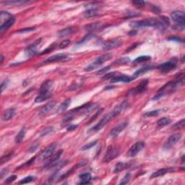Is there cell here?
<instances>
[{"label": "cell", "instance_id": "2e32d148", "mask_svg": "<svg viewBox=\"0 0 185 185\" xmlns=\"http://www.w3.org/2000/svg\"><path fill=\"white\" fill-rule=\"evenodd\" d=\"M62 153H63V150H59V151L56 153L52 155V156L50 157L49 159H48V162H47V164H46L45 167L50 168L52 166H53V165H54L56 163L58 162V160L59 159L60 156H61Z\"/></svg>", "mask_w": 185, "mask_h": 185}, {"label": "cell", "instance_id": "8d00e7d4", "mask_svg": "<svg viewBox=\"0 0 185 185\" xmlns=\"http://www.w3.org/2000/svg\"><path fill=\"white\" fill-rule=\"evenodd\" d=\"M150 59H151V57H150V56H141V57H137L133 61V63L134 64H140V63H142V62L149 61V60H150Z\"/></svg>", "mask_w": 185, "mask_h": 185}, {"label": "cell", "instance_id": "74e56055", "mask_svg": "<svg viewBox=\"0 0 185 185\" xmlns=\"http://www.w3.org/2000/svg\"><path fill=\"white\" fill-rule=\"evenodd\" d=\"M184 124H185V120L183 119L180 120L176 122V124H174L172 126V129L175 130H181V129H183L184 127Z\"/></svg>", "mask_w": 185, "mask_h": 185}, {"label": "cell", "instance_id": "3957f363", "mask_svg": "<svg viewBox=\"0 0 185 185\" xmlns=\"http://www.w3.org/2000/svg\"><path fill=\"white\" fill-rule=\"evenodd\" d=\"M171 17L175 23L174 28L183 31L185 28V15L183 11H174L171 14Z\"/></svg>", "mask_w": 185, "mask_h": 185}, {"label": "cell", "instance_id": "c3c4849f", "mask_svg": "<svg viewBox=\"0 0 185 185\" xmlns=\"http://www.w3.org/2000/svg\"><path fill=\"white\" fill-rule=\"evenodd\" d=\"M70 43H71L70 40H64V41H62L61 43L59 44V48H60V49H64V48L67 47L68 45H70Z\"/></svg>", "mask_w": 185, "mask_h": 185}, {"label": "cell", "instance_id": "ab89813d", "mask_svg": "<svg viewBox=\"0 0 185 185\" xmlns=\"http://www.w3.org/2000/svg\"><path fill=\"white\" fill-rule=\"evenodd\" d=\"M160 109L153 110V111H148V112H146V113H145L144 116H147V117H153V116H158V114H160Z\"/></svg>", "mask_w": 185, "mask_h": 185}, {"label": "cell", "instance_id": "ee69618b", "mask_svg": "<svg viewBox=\"0 0 185 185\" xmlns=\"http://www.w3.org/2000/svg\"><path fill=\"white\" fill-rule=\"evenodd\" d=\"M56 46H57V44H56V43H53V44H52V45L49 46V47L47 48V49H45V50H44V51H42V53H41L40 54H41V55H43V54L50 53V52L53 51V50H54V49H55V48H56Z\"/></svg>", "mask_w": 185, "mask_h": 185}, {"label": "cell", "instance_id": "603a6c76", "mask_svg": "<svg viewBox=\"0 0 185 185\" xmlns=\"http://www.w3.org/2000/svg\"><path fill=\"white\" fill-rule=\"evenodd\" d=\"M15 23V18L14 17H12L9 18V20H7V21H5L3 24H2L1 26H0V33H3L4 31H7L8 28L13 26L14 25V23Z\"/></svg>", "mask_w": 185, "mask_h": 185}, {"label": "cell", "instance_id": "680465c9", "mask_svg": "<svg viewBox=\"0 0 185 185\" xmlns=\"http://www.w3.org/2000/svg\"><path fill=\"white\" fill-rule=\"evenodd\" d=\"M7 172H8V168H4V169L2 170L1 172H0V178L2 179L4 176L7 174Z\"/></svg>", "mask_w": 185, "mask_h": 185}, {"label": "cell", "instance_id": "db71d44e", "mask_svg": "<svg viewBox=\"0 0 185 185\" xmlns=\"http://www.w3.org/2000/svg\"><path fill=\"white\" fill-rule=\"evenodd\" d=\"M16 179H17V176H16V175H13V176H9V178H7V179L5 180V184H10V183L14 182Z\"/></svg>", "mask_w": 185, "mask_h": 185}, {"label": "cell", "instance_id": "d590c367", "mask_svg": "<svg viewBox=\"0 0 185 185\" xmlns=\"http://www.w3.org/2000/svg\"><path fill=\"white\" fill-rule=\"evenodd\" d=\"M13 17L10 13H7L5 11H2L1 15H0V20H1V23L3 24L5 21H7V20H9V18ZM1 24V25H2Z\"/></svg>", "mask_w": 185, "mask_h": 185}, {"label": "cell", "instance_id": "e575fe53", "mask_svg": "<svg viewBox=\"0 0 185 185\" xmlns=\"http://www.w3.org/2000/svg\"><path fill=\"white\" fill-rule=\"evenodd\" d=\"M171 122H172V120H171L169 118L163 117L161 119H160L159 120H158L157 125H158V126H159V127H163V126L169 124Z\"/></svg>", "mask_w": 185, "mask_h": 185}, {"label": "cell", "instance_id": "8fae6325", "mask_svg": "<svg viewBox=\"0 0 185 185\" xmlns=\"http://www.w3.org/2000/svg\"><path fill=\"white\" fill-rule=\"evenodd\" d=\"M181 138H182V134L179 133L172 134V135H171L169 138H168V140H166V142L164 143V148L165 149H170L171 148H172L173 146L175 145V144H176V142L179 141Z\"/></svg>", "mask_w": 185, "mask_h": 185}, {"label": "cell", "instance_id": "5b68a950", "mask_svg": "<svg viewBox=\"0 0 185 185\" xmlns=\"http://www.w3.org/2000/svg\"><path fill=\"white\" fill-rule=\"evenodd\" d=\"M111 57H112L111 54H104V55L100 56V57H98L95 61L85 68V71H88V72L91 71L92 70H95L96 68L99 67L100 66H101L102 64L104 63V62L108 61V60H109Z\"/></svg>", "mask_w": 185, "mask_h": 185}, {"label": "cell", "instance_id": "30bf717a", "mask_svg": "<svg viewBox=\"0 0 185 185\" xmlns=\"http://www.w3.org/2000/svg\"><path fill=\"white\" fill-rule=\"evenodd\" d=\"M122 44V41L120 39H111L104 43L103 49L105 50V51H108V50H111L119 47Z\"/></svg>", "mask_w": 185, "mask_h": 185}, {"label": "cell", "instance_id": "836d02e7", "mask_svg": "<svg viewBox=\"0 0 185 185\" xmlns=\"http://www.w3.org/2000/svg\"><path fill=\"white\" fill-rule=\"evenodd\" d=\"M25 130L24 128H22L15 137V140L16 143H20V142L23 141L24 138H25Z\"/></svg>", "mask_w": 185, "mask_h": 185}, {"label": "cell", "instance_id": "4dcf8cb0", "mask_svg": "<svg viewBox=\"0 0 185 185\" xmlns=\"http://www.w3.org/2000/svg\"><path fill=\"white\" fill-rule=\"evenodd\" d=\"M102 28V23H94L92 24H90V25H85V28L86 31L92 32V31H98V30Z\"/></svg>", "mask_w": 185, "mask_h": 185}, {"label": "cell", "instance_id": "be15d7a7", "mask_svg": "<svg viewBox=\"0 0 185 185\" xmlns=\"http://www.w3.org/2000/svg\"><path fill=\"white\" fill-rule=\"evenodd\" d=\"M3 60H4V57L2 55V57H1V64L3 63Z\"/></svg>", "mask_w": 185, "mask_h": 185}, {"label": "cell", "instance_id": "277c9868", "mask_svg": "<svg viewBox=\"0 0 185 185\" xmlns=\"http://www.w3.org/2000/svg\"><path fill=\"white\" fill-rule=\"evenodd\" d=\"M130 25L132 28H133V30L136 28H146V27L156 28V18H147V19L142 20V21L132 22Z\"/></svg>", "mask_w": 185, "mask_h": 185}, {"label": "cell", "instance_id": "6f0895ef", "mask_svg": "<svg viewBox=\"0 0 185 185\" xmlns=\"http://www.w3.org/2000/svg\"><path fill=\"white\" fill-rule=\"evenodd\" d=\"M168 40H170V41H177V42H184V40L182 39H180V38L179 37H170L168 38Z\"/></svg>", "mask_w": 185, "mask_h": 185}, {"label": "cell", "instance_id": "d4e9b609", "mask_svg": "<svg viewBox=\"0 0 185 185\" xmlns=\"http://www.w3.org/2000/svg\"><path fill=\"white\" fill-rule=\"evenodd\" d=\"M99 14V8L88 7L87 10L84 13V16L87 18L95 17Z\"/></svg>", "mask_w": 185, "mask_h": 185}, {"label": "cell", "instance_id": "91938a15", "mask_svg": "<svg viewBox=\"0 0 185 185\" xmlns=\"http://www.w3.org/2000/svg\"><path fill=\"white\" fill-rule=\"evenodd\" d=\"M34 160H35V158H31V160H28V161H27V162H26L25 164H24V165H23V166H23V167H25V166H30V165L33 164V161H34Z\"/></svg>", "mask_w": 185, "mask_h": 185}, {"label": "cell", "instance_id": "cb8c5ba5", "mask_svg": "<svg viewBox=\"0 0 185 185\" xmlns=\"http://www.w3.org/2000/svg\"><path fill=\"white\" fill-rule=\"evenodd\" d=\"M153 68H154L153 65H148V66H145V67L140 68V70H137V71L134 72V75H132V78H133V80L135 79V78L139 77V76L142 75V74L145 73V72H147L150 71V70L153 69Z\"/></svg>", "mask_w": 185, "mask_h": 185}, {"label": "cell", "instance_id": "7402d4cb", "mask_svg": "<svg viewBox=\"0 0 185 185\" xmlns=\"http://www.w3.org/2000/svg\"><path fill=\"white\" fill-rule=\"evenodd\" d=\"M87 163H88V162H87V160H82V161H80V162L79 163V164L76 165V166H74V167H72V168H71V169L68 171V172H67V173H65V174L62 175V176H60L59 179V180H62V179H65L66 177H67V176H69V175L72 174V173H73L74 172H75V170H77L78 168L81 167V166H85V165L86 164H87Z\"/></svg>", "mask_w": 185, "mask_h": 185}, {"label": "cell", "instance_id": "d6986e66", "mask_svg": "<svg viewBox=\"0 0 185 185\" xmlns=\"http://www.w3.org/2000/svg\"><path fill=\"white\" fill-rule=\"evenodd\" d=\"M66 58H67V55H66L65 54H63V53L57 54H55V55H53V56H51V57H49L47 59H46L42 64L54 63V62H56L62 61V60L66 59Z\"/></svg>", "mask_w": 185, "mask_h": 185}, {"label": "cell", "instance_id": "e0dca14e", "mask_svg": "<svg viewBox=\"0 0 185 185\" xmlns=\"http://www.w3.org/2000/svg\"><path fill=\"white\" fill-rule=\"evenodd\" d=\"M57 101L55 100H52V101L49 102L47 104H46L45 106H43L41 109L39 111V114L41 115H45V114H47L48 113H49L50 111L52 109H54V107H55L56 105H57Z\"/></svg>", "mask_w": 185, "mask_h": 185}, {"label": "cell", "instance_id": "d6a6232c", "mask_svg": "<svg viewBox=\"0 0 185 185\" xmlns=\"http://www.w3.org/2000/svg\"><path fill=\"white\" fill-rule=\"evenodd\" d=\"M129 166V164L126 163H123V162H119L116 165L115 167H114V173H118L121 171H123L126 168Z\"/></svg>", "mask_w": 185, "mask_h": 185}, {"label": "cell", "instance_id": "5bb4252c", "mask_svg": "<svg viewBox=\"0 0 185 185\" xmlns=\"http://www.w3.org/2000/svg\"><path fill=\"white\" fill-rule=\"evenodd\" d=\"M170 21L168 17L166 16H160L159 17L156 18V28L159 30H164L169 25Z\"/></svg>", "mask_w": 185, "mask_h": 185}, {"label": "cell", "instance_id": "7bdbcfd3", "mask_svg": "<svg viewBox=\"0 0 185 185\" xmlns=\"http://www.w3.org/2000/svg\"><path fill=\"white\" fill-rule=\"evenodd\" d=\"M97 142H98L97 140H96V141L91 142H90V143L85 145L82 148V150H88L90 149V148H92V147L95 146L97 144Z\"/></svg>", "mask_w": 185, "mask_h": 185}, {"label": "cell", "instance_id": "7dc6e473", "mask_svg": "<svg viewBox=\"0 0 185 185\" xmlns=\"http://www.w3.org/2000/svg\"><path fill=\"white\" fill-rule=\"evenodd\" d=\"M132 4H133L136 7L140 8L144 7V6L145 5L146 2L144 1H140V0H139V1H133L132 2Z\"/></svg>", "mask_w": 185, "mask_h": 185}, {"label": "cell", "instance_id": "816d5d0a", "mask_svg": "<svg viewBox=\"0 0 185 185\" xmlns=\"http://www.w3.org/2000/svg\"><path fill=\"white\" fill-rule=\"evenodd\" d=\"M110 69H111L110 66H107V67H105L104 68H103V69L98 70V71L96 72V74H97V75H104L105 72L108 71Z\"/></svg>", "mask_w": 185, "mask_h": 185}, {"label": "cell", "instance_id": "4316f807", "mask_svg": "<svg viewBox=\"0 0 185 185\" xmlns=\"http://www.w3.org/2000/svg\"><path fill=\"white\" fill-rule=\"evenodd\" d=\"M51 96V92H39V96L36 98V103H41L46 100Z\"/></svg>", "mask_w": 185, "mask_h": 185}, {"label": "cell", "instance_id": "484cf974", "mask_svg": "<svg viewBox=\"0 0 185 185\" xmlns=\"http://www.w3.org/2000/svg\"><path fill=\"white\" fill-rule=\"evenodd\" d=\"M15 113H16L15 108H9V109L5 111V113L2 114V119L3 121H8V120L11 119L15 115Z\"/></svg>", "mask_w": 185, "mask_h": 185}, {"label": "cell", "instance_id": "8992f818", "mask_svg": "<svg viewBox=\"0 0 185 185\" xmlns=\"http://www.w3.org/2000/svg\"><path fill=\"white\" fill-rule=\"evenodd\" d=\"M177 65V59L176 58L173 59L170 61L164 62V63L160 64V65L158 66V69L159 70V71L162 73H168L175 69Z\"/></svg>", "mask_w": 185, "mask_h": 185}, {"label": "cell", "instance_id": "9a60e30c", "mask_svg": "<svg viewBox=\"0 0 185 185\" xmlns=\"http://www.w3.org/2000/svg\"><path fill=\"white\" fill-rule=\"evenodd\" d=\"M128 126V122H124L118 124L117 126H116L115 127L112 129V130L110 132V137L111 138H116L119 134L121 133V132L125 129L126 126Z\"/></svg>", "mask_w": 185, "mask_h": 185}, {"label": "cell", "instance_id": "f5cc1de1", "mask_svg": "<svg viewBox=\"0 0 185 185\" xmlns=\"http://www.w3.org/2000/svg\"><path fill=\"white\" fill-rule=\"evenodd\" d=\"M36 30V28H24V29H21L20 31H17V33H28V32H31V31H33Z\"/></svg>", "mask_w": 185, "mask_h": 185}, {"label": "cell", "instance_id": "44dd1931", "mask_svg": "<svg viewBox=\"0 0 185 185\" xmlns=\"http://www.w3.org/2000/svg\"><path fill=\"white\" fill-rule=\"evenodd\" d=\"M77 31V29L73 27H70V28H66L62 29L60 30L59 31H58V36L60 38H63L65 37V36H68L72 35L74 33Z\"/></svg>", "mask_w": 185, "mask_h": 185}, {"label": "cell", "instance_id": "52a82bcc", "mask_svg": "<svg viewBox=\"0 0 185 185\" xmlns=\"http://www.w3.org/2000/svg\"><path fill=\"white\" fill-rule=\"evenodd\" d=\"M56 148H57V143H55V142L50 144L49 146L46 147L45 149L41 152V153L40 154L39 157V160L44 161V160L49 159L50 157L53 155L54 150H55Z\"/></svg>", "mask_w": 185, "mask_h": 185}, {"label": "cell", "instance_id": "83f0119b", "mask_svg": "<svg viewBox=\"0 0 185 185\" xmlns=\"http://www.w3.org/2000/svg\"><path fill=\"white\" fill-rule=\"evenodd\" d=\"M53 85V82L51 80H46L42 84L41 88L39 90V92H51V90Z\"/></svg>", "mask_w": 185, "mask_h": 185}, {"label": "cell", "instance_id": "ffe728a7", "mask_svg": "<svg viewBox=\"0 0 185 185\" xmlns=\"http://www.w3.org/2000/svg\"><path fill=\"white\" fill-rule=\"evenodd\" d=\"M175 169L174 168L169 167V168H160V169L158 170L157 172H154L151 176H150V179H153V178H156L158 177V176H164L167 173H170V172H174Z\"/></svg>", "mask_w": 185, "mask_h": 185}, {"label": "cell", "instance_id": "ac0fdd59", "mask_svg": "<svg viewBox=\"0 0 185 185\" xmlns=\"http://www.w3.org/2000/svg\"><path fill=\"white\" fill-rule=\"evenodd\" d=\"M133 80L132 77H129V76L126 75H123V74L119 73L117 76H116L115 77H114L113 79L110 80V82L111 83H115V82H130Z\"/></svg>", "mask_w": 185, "mask_h": 185}, {"label": "cell", "instance_id": "60d3db41", "mask_svg": "<svg viewBox=\"0 0 185 185\" xmlns=\"http://www.w3.org/2000/svg\"><path fill=\"white\" fill-rule=\"evenodd\" d=\"M130 62V58L128 57H124V58H120L119 59H118L117 61L114 62V64H117V65H122V64H127Z\"/></svg>", "mask_w": 185, "mask_h": 185}, {"label": "cell", "instance_id": "9c48e42d", "mask_svg": "<svg viewBox=\"0 0 185 185\" xmlns=\"http://www.w3.org/2000/svg\"><path fill=\"white\" fill-rule=\"evenodd\" d=\"M148 80H144L139 84L138 85H137L135 88H134L133 89L130 90L128 92L127 95L131 96H134L138 95V94L142 93L144 91H145L147 88H148Z\"/></svg>", "mask_w": 185, "mask_h": 185}, {"label": "cell", "instance_id": "bcb514c9", "mask_svg": "<svg viewBox=\"0 0 185 185\" xmlns=\"http://www.w3.org/2000/svg\"><path fill=\"white\" fill-rule=\"evenodd\" d=\"M13 155V153H10L7 155V156H4L2 157V158H1V164H5V162L8 161V160H9L12 158Z\"/></svg>", "mask_w": 185, "mask_h": 185}, {"label": "cell", "instance_id": "9f6ffc18", "mask_svg": "<svg viewBox=\"0 0 185 185\" xmlns=\"http://www.w3.org/2000/svg\"><path fill=\"white\" fill-rule=\"evenodd\" d=\"M151 9H152V11L153 12V13H160V8L158 7V6L152 5L151 6Z\"/></svg>", "mask_w": 185, "mask_h": 185}, {"label": "cell", "instance_id": "f6af8a7d", "mask_svg": "<svg viewBox=\"0 0 185 185\" xmlns=\"http://www.w3.org/2000/svg\"><path fill=\"white\" fill-rule=\"evenodd\" d=\"M130 173H127V174H126L125 176H124L123 179L121 180V182H120L119 184H126L127 183L130 182Z\"/></svg>", "mask_w": 185, "mask_h": 185}, {"label": "cell", "instance_id": "f35d334b", "mask_svg": "<svg viewBox=\"0 0 185 185\" xmlns=\"http://www.w3.org/2000/svg\"><path fill=\"white\" fill-rule=\"evenodd\" d=\"M54 129L53 126H47V127H46L44 130L41 132V136L43 137L46 135H48V134L52 133V132H54Z\"/></svg>", "mask_w": 185, "mask_h": 185}, {"label": "cell", "instance_id": "6da1fadb", "mask_svg": "<svg viewBox=\"0 0 185 185\" xmlns=\"http://www.w3.org/2000/svg\"><path fill=\"white\" fill-rule=\"evenodd\" d=\"M184 80V78L183 74H180V75L176 76L174 80H171V81L167 82L166 85L163 86L161 88H160L158 91L157 92L156 95L153 98V100H158L161 97H164L165 96L175 92L179 88H180L183 85Z\"/></svg>", "mask_w": 185, "mask_h": 185}, {"label": "cell", "instance_id": "7c38bea8", "mask_svg": "<svg viewBox=\"0 0 185 185\" xmlns=\"http://www.w3.org/2000/svg\"><path fill=\"white\" fill-rule=\"evenodd\" d=\"M145 147V143L143 142H138L135 144H134L130 149L129 150V151L126 154V156L128 157H134L138 155L140 151H141L142 148Z\"/></svg>", "mask_w": 185, "mask_h": 185}, {"label": "cell", "instance_id": "ba28073f", "mask_svg": "<svg viewBox=\"0 0 185 185\" xmlns=\"http://www.w3.org/2000/svg\"><path fill=\"white\" fill-rule=\"evenodd\" d=\"M119 150L118 148L115 146L108 147L107 150H106L105 156L104 158V161L105 163L111 161L112 160H114L119 156Z\"/></svg>", "mask_w": 185, "mask_h": 185}, {"label": "cell", "instance_id": "4fadbf2b", "mask_svg": "<svg viewBox=\"0 0 185 185\" xmlns=\"http://www.w3.org/2000/svg\"><path fill=\"white\" fill-rule=\"evenodd\" d=\"M41 42V39H39L38 40H36L33 43L30 45L28 47L25 49V55L27 56L28 57H33L34 55H36V54H38V46L39 45Z\"/></svg>", "mask_w": 185, "mask_h": 185}, {"label": "cell", "instance_id": "f1b7e54d", "mask_svg": "<svg viewBox=\"0 0 185 185\" xmlns=\"http://www.w3.org/2000/svg\"><path fill=\"white\" fill-rule=\"evenodd\" d=\"M79 178L80 179V182L79 184H89L91 181V174L90 173H83V174H81L79 176Z\"/></svg>", "mask_w": 185, "mask_h": 185}, {"label": "cell", "instance_id": "f546056e", "mask_svg": "<svg viewBox=\"0 0 185 185\" xmlns=\"http://www.w3.org/2000/svg\"><path fill=\"white\" fill-rule=\"evenodd\" d=\"M30 1H26V0H13V1H7V2H2V5H7L12 6H21L25 5L26 3H30Z\"/></svg>", "mask_w": 185, "mask_h": 185}, {"label": "cell", "instance_id": "94428289", "mask_svg": "<svg viewBox=\"0 0 185 185\" xmlns=\"http://www.w3.org/2000/svg\"><path fill=\"white\" fill-rule=\"evenodd\" d=\"M77 125H71L69 126V128H67V130L68 131H72V130H75V129L77 127Z\"/></svg>", "mask_w": 185, "mask_h": 185}, {"label": "cell", "instance_id": "f907efd6", "mask_svg": "<svg viewBox=\"0 0 185 185\" xmlns=\"http://www.w3.org/2000/svg\"><path fill=\"white\" fill-rule=\"evenodd\" d=\"M39 148V143L38 142V143H36V144L33 145H32L31 148H29L28 152L30 153H33L36 151V150H37V149Z\"/></svg>", "mask_w": 185, "mask_h": 185}, {"label": "cell", "instance_id": "11a10c76", "mask_svg": "<svg viewBox=\"0 0 185 185\" xmlns=\"http://www.w3.org/2000/svg\"><path fill=\"white\" fill-rule=\"evenodd\" d=\"M8 83H9V80H5L2 82V84H1V91L2 92H3L4 90H5V88L7 87Z\"/></svg>", "mask_w": 185, "mask_h": 185}, {"label": "cell", "instance_id": "681fc988", "mask_svg": "<svg viewBox=\"0 0 185 185\" xmlns=\"http://www.w3.org/2000/svg\"><path fill=\"white\" fill-rule=\"evenodd\" d=\"M92 37H93V35H92V34H88V35H86L85 37L83 38V39H82L79 42H77V43H85V42L88 41V40H90L91 39Z\"/></svg>", "mask_w": 185, "mask_h": 185}, {"label": "cell", "instance_id": "b9f144b4", "mask_svg": "<svg viewBox=\"0 0 185 185\" xmlns=\"http://www.w3.org/2000/svg\"><path fill=\"white\" fill-rule=\"evenodd\" d=\"M34 179H35V178H34L33 176H27V177L24 178V179H22V180L20 181V182H19V184H28V183L33 182V181Z\"/></svg>", "mask_w": 185, "mask_h": 185}, {"label": "cell", "instance_id": "1f68e13d", "mask_svg": "<svg viewBox=\"0 0 185 185\" xmlns=\"http://www.w3.org/2000/svg\"><path fill=\"white\" fill-rule=\"evenodd\" d=\"M71 103V99H70V98H68V99L65 100L63 103H62L61 105L59 106V108H57V113H62V112H63L65 111L67 108L69 107L70 104Z\"/></svg>", "mask_w": 185, "mask_h": 185}, {"label": "cell", "instance_id": "6125c7cd", "mask_svg": "<svg viewBox=\"0 0 185 185\" xmlns=\"http://www.w3.org/2000/svg\"><path fill=\"white\" fill-rule=\"evenodd\" d=\"M136 34H137V31L135 30H132V31H131L130 33H129V36H135Z\"/></svg>", "mask_w": 185, "mask_h": 185}, {"label": "cell", "instance_id": "7a4b0ae2", "mask_svg": "<svg viewBox=\"0 0 185 185\" xmlns=\"http://www.w3.org/2000/svg\"><path fill=\"white\" fill-rule=\"evenodd\" d=\"M128 106L129 103L126 100L122 101V103H120L119 105L116 106V107L112 110V111H111L110 113L106 114L101 120H100V122H98V123L96 124L94 126H92V127L90 129V131H99L102 128H104L112 119H114V117H116V116H117L118 115H119L120 114L122 113V112L128 107Z\"/></svg>", "mask_w": 185, "mask_h": 185}]
</instances>
